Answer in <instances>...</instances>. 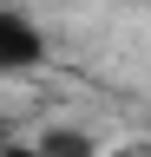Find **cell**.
<instances>
[{
	"instance_id": "6da1fadb",
	"label": "cell",
	"mask_w": 151,
	"mask_h": 157,
	"mask_svg": "<svg viewBox=\"0 0 151 157\" xmlns=\"http://www.w3.org/2000/svg\"><path fill=\"white\" fill-rule=\"evenodd\" d=\"M26 59H33V33L0 13V66H26Z\"/></svg>"
}]
</instances>
